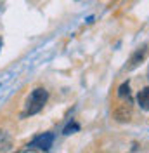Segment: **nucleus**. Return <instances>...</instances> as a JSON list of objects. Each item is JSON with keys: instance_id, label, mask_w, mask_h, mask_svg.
Returning <instances> with one entry per match:
<instances>
[{"instance_id": "nucleus-1", "label": "nucleus", "mask_w": 149, "mask_h": 153, "mask_svg": "<svg viewBox=\"0 0 149 153\" xmlns=\"http://www.w3.org/2000/svg\"><path fill=\"white\" fill-rule=\"evenodd\" d=\"M47 99H49V92H47L45 89H42V87H38L35 89L31 94H30L28 101H26V110H24V113L23 115H35L38 113L44 105L47 103Z\"/></svg>"}, {"instance_id": "nucleus-2", "label": "nucleus", "mask_w": 149, "mask_h": 153, "mask_svg": "<svg viewBox=\"0 0 149 153\" xmlns=\"http://www.w3.org/2000/svg\"><path fill=\"white\" fill-rule=\"evenodd\" d=\"M52 143H54V134L44 132V134H40V136H37V137L28 144V148H35V150H44V152H47V150H50Z\"/></svg>"}, {"instance_id": "nucleus-3", "label": "nucleus", "mask_w": 149, "mask_h": 153, "mask_svg": "<svg viewBox=\"0 0 149 153\" xmlns=\"http://www.w3.org/2000/svg\"><path fill=\"white\" fill-rule=\"evenodd\" d=\"M146 56H148V45H142V47H139L130 56V59H128V65H127V70H128V71H130V70H135V68L139 66L144 59H146Z\"/></svg>"}, {"instance_id": "nucleus-4", "label": "nucleus", "mask_w": 149, "mask_h": 153, "mask_svg": "<svg viewBox=\"0 0 149 153\" xmlns=\"http://www.w3.org/2000/svg\"><path fill=\"white\" fill-rule=\"evenodd\" d=\"M114 118L118 122H128L132 118V106L130 103H125V105H120L114 111Z\"/></svg>"}, {"instance_id": "nucleus-5", "label": "nucleus", "mask_w": 149, "mask_h": 153, "mask_svg": "<svg viewBox=\"0 0 149 153\" xmlns=\"http://www.w3.org/2000/svg\"><path fill=\"white\" fill-rule=\"evenodd\" d=\"M137 103H139L140 110L149 111V87H144L137 96Z\"/></svg>"}, {"instance_id": "nucleus-6", "label": "nucleus", "mask_w": 149, "mask_h": 153, "mask_svg": "<svg viewBox=\"0 0 149 153\" xmlns=\"http://www.w3.org/2000/svg\"><path fill=\"white\" fill-rule=\"evenodd\" d=\"M12 148V137L9 136V132L0 131V152H7Z\"/></svg>"}, {"instance_id": "nucleus-7", "label": "nucleus", "mask_w": 149, "mask_h": 153, "mask_svg": "<svg viewBox=\"0 0 149 153\" xmlns=\"http://www.w3.org/2000/svg\"><path fill=\"white\" fill-rule=\"evenodd\" d=\"M118 97L123 99V101H127V103H130L132 97H130V84L128 82H125V84H121L120 89H118Z\"/></svg>"}, {"instance_id": "nucleus-8", "label": "nucleus", "mask_w": 149, "mask_h": 153, "mask_svg": "<svg viewBox=\"0 0 149 153\" xmlns=\"http://www.w3.org/2000/svg\"><path fill=\"white\" fill-rule=\"evenodd\" d=\"M76 131H80V125L76 124V122H73V124H68L64 127V134L66 136H69V134H74Z\"/></svg>"}, {"instance_id": "nucleus-9", "label": "nucleus", "mask_w": 149, "mask_h": 153, "mask_svg": "<svg viewBox=\"0 0 149 153\" xmlns=\"http://www.w3.org/2000/svg\"><path fill=\"white\" fill-rule=\"evenodd\" d=\"M14 153H38V150H35V148H23V150H18Z\"/></svg>"}]
</instances>
